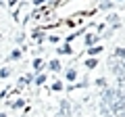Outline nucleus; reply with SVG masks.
Here are the masks:
<instances>
[{
	"label": "nucleus",
	"instance_id": "1",
	"mask_svg": "<svg viewBox=\"0 0 125 117\" xmlns=\"http://www.w3.org/2000/svg\"><path fill=\"white\" fill-rule=\"evenodd\" d=\"M102 103L111 109L113 115L125 113V100H123V96H121L119 88H104L102 90Z\"/></svg>",
	"mask_w": 125,
	"mask_h": 117
},
{
	"label": "nucleus",
	"instance_id": "2",
	"mask_svg": "<svg viewBox=\"0 0 125 117\" xmlns=\"http://www.w3.org/2000/svg\"><path fill=\"white\" fill-rule=\"evenodd\" d=\"M69 115H71V103L61 100V117H69Z\"/></svg>",
	"mask_w": 125,
	"mask_h": 117
},
{
	"label": "nucleus",
	"instance_id": "3",
	"mask_svg": "<svg viewBox=\"0 0 125 117\" xmlns=\"http://www.w3.org/2000/svg\"><path fill=\"white\" fill-rule=\"evenodd\" d=\"M100 38L96 36V34H90V36H85V44H88V48H92V46H96V42H98Z\"/></svg>",
	"mask_w": 125,
	"mask_h": 117
},
{
	"label": "nucleus",
	"instance_id": "4",
	"mask_svg": "<svg viewBox=\"0 0 125 117\" xmlns=\"http://www.w3.org/2000/svg\"><path fill=\"white\" fill-rule=\"evenodd\" d=\"M102 52V46H92V48L88 50V54H92V57H96V54Z\"/></svg>",
	"mask_w": 125,
	"mask_h": 117
},
{
	"label": "nucleus",
	"instance_id": "5",
	"mask_svg": "<svg viewBox=\"0 0 125 117\" xmlns=\"http://www.w3.org/2000/svg\"><path fill=\"white\" fill-rule=\"evenodd\" d=\"M73 50H71V46L69 44H65V46H61V48H58V54H71Z\"/></svg>",
	"mask_w": 125,
	"mask_h": 117
},
{
	"label": "nucleus",
	"instance_id": "6",
	"mask_svg": "<svg viewBox=\"0 0 125 117\" xmlns=\"http://www.w3.org/2000/svg\"><path fill=\"white\" fill-rule=\"evenodd\" d=\"M9 58H10V61H17V58H21V50H19V48H15L13 52L9 54Z\"/></svg>",
	"mask_w": 125,
	"mask_h": 117
},
{
	"label": "nucleus",
	"instance_id": "7",
	"mask_svg": "<svg viewBox=\"0 0 125 117\" xmlns=\"http://www.w3.org/2000/svg\"><path fill=\"white\" fill-rule=\"evenodd\" d=\"M50 69H52V71H58V69H61V63H58L56 58H52V61H50V65H48Z\"/></svg>",
	"mask_w": 125,
	"mask_h": 117
},
{
	"label": "nucleus",
	"instance_id": "8",
	"mask_svg": "<svg viewBox=\"0 0 125 117\" xmlns=\"http://www.w3.org/2000/svg\"><path fill=\"white\" fill-rule=\"evenodd\" d=\"M100 9H104V11L113 9V0H104V2H100Z\"/></svg>",
	"mask_w": 125,
	"mask_h": 117
},
{
	"label": "nucleus",
	"instance_id": "9",
	"mask_svg": "<svg viewBox=\"0 0 125 117\" xmlns=\"http://www.w3.org/2000/svg\"><path fill=\"white\" fill-rule=\"evenodd\" d=\"M23 105H25V100H21V98H19V100H15V103H10V107H13V109H21Z\"/></svg>",
	"mask_w": 125,
	"mask_h": 117
},
{
	"label": "nucleus",
	"instance_id": "10",
	"mask_svg": "<svg viewBox=\"0 0 125 117\" xmlns=\"http://www.w3.org/2000/svg\"><path fill=\"white\" fill-rule=\"evenodd\" d=\"M96 65H98V61H96V58H88V61H85V67H96Z\"/></svg>",
	"mask_w": 125,
	"mask_h": 117
},
{
	"label": "nucleus",
	"instance_id": "11",
	"mask_svg": "<svg viewBox=\"0 0 125 117\" xmlns=\"http://www.w3.org/2000/svg\"><path fill=\"white\" fill-rule=\"evenodd\" d=\"M75 77H77V71L75 69H69L67 71V80H75Z\"/></svg>",
	"mask_w": 125,
	"mask_h": 117
},
{
	"label": "nucleus",
	"instance_id": "12",
	"mask_svg": "<svg viewBox=\"0 0 125 117\" xmlns=\"http://www.w3.org/2000/svg\"><path fill=\"white\" fill-rule=\"evenodd\" d=\"M96 84H98L100 88H102V90L106 88V80H104V77H98V80H96Z\"/></svg>",
	"mask_w": 125,
	"mask_h": 117
},
{
	"label": "nucleus",
	"instance_id": "13",
	"mask_svg": "<svg viewBox=\"0 0 125 117\" xmlns=\"http://www.w3.org/2000/svg\"><path fill=\"white\" fill-rule=\"evenodd\" d=\"M52 90L54 92H61L62 90V84H61V82H54V84H52Z\"/></svg>",
	"mask_w": 125,
	"mask_h": 117
},
{
	"label": "nucleus",
	"instance_id": "14",
	"mask_svg": "<svg viewBox=\"0 0 125 117\" xmlns=\"http://www.w3.org/2000/svg\"><path fill=\"white\" fill-rule=\"evenodd\" d=\"M44 82H46V75H42V73H40V75L36 77V84H38V86H42Z\"/></svg>",
	"mask_w": 125,
	"mask_h": 117
},
{
	"label": "nucleus",
	"instance_id": "15",
	"mask_svg": "<svg viewBox=\"0 0 125 117\" xmlns=\"http://www.w3.org/2000/svg\"><path fill=\"white\" fill-rule=\"evenodd\" d=\"M10 75V69H2V71H0V77H9Z\"/></svg>",
	"mask_w": 125,
	"mask_h": 117
},
{
	"label": "nucleus",
	"instance_id": "16",
	"mask_svg": "<svg viewBox=\"0 0 125 117\" xmlns=\"http://www.w3.org/2000/svg\"><path fill=\"white\" fill-rule=\"evenodd\" d=\"M33 67H36V69L42 67V58H36V61H33Z\"/></svg>",
	"mask_w": 125,
	"mask_h": 117
},
{
	"label": "nucleus",
	"instance_id": "17",
	"mask_svg": "<svg viewBox=\"0 0 125 117\" xmlns=\"http://www.w3.org/2000/svg\"><path fill=\"white\" fill-rule=\"evenodd\" d=\"M42 2H44V0H36V2H33V4H42Z\"/></svg>",
	"mask_w": 125,
	"mask_h": 117
},
{
	"label": "nucleus",
	"instance_id": "18",
	"mask_svg": "<svg viewBox=\"0 0 125 117\" xmlns=\"http://www.w3.org/2000/svg\"><path fill=\"white\" fill-rule=\"evenodd\" d=\"M0 117H6V113H0Z\"/></svg>",
	"mask_w": 125,
	"mask_h": 117
},
{
	"label": "nucleus",
	"instance_id": "19",
	"mask_svg": "<svg viewBox=\"0 0 125 117\" xmlns=\"http://www.w3.org/2000/svg\"><path fill=\"white\" fill-rule=\"evenodd\" d=\"M100 2H104V0H100Z\"/></svg>",
	"mask_w": 125,
	"mask_h": 117
}]
</instances>
